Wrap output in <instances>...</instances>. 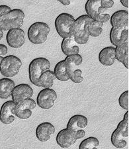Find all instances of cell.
I'll return each instance as SVG.
<instances>
[{
    "label": "cell",
    "mask_w": 129,
    "mask_h": 149,
    "mask_svg": "<svg viewBox=\"0 0 129 149\" xmlns=\"http://www.w3.org/2000/svg\"><path fill=\"white\" fill-rule=\"evenodd\" d=\"M93 19L86 15H82L76 19L72 27V36L79 45H85L90 37L88 25Z\"/></svg>",
    "instance_id": "6da1fadb"
},
{
    "label": "cell",
    "mask_w": 129,
    "mask_h": 149,
    "mask_svg": "<svg viewBox=\"0 0 129 149\" xmlns=\"http://www.w3.org/2000/svg\"><path fill=\"white\" fill-rule=\"evenodd\" d=\"M25 13L20 9H11L0 16V25L3 31L21 28L23 24Z\"/></svg>",
    "instance_id": "7a4b0ae2"
},
{
    "label": "cell",
    "mask_w": 129,
    "mask_h": 149,
    "mask_svg": "<svg viewBox=\"0 0 129 149\" xmlns=\"http://www.w3.org/2000/svg\"><path fill=\"white\" fill-rule=\"evenodd\" d=\"M50 32V27L47 23L37 21L33 23L27 31L28 38L35 45H40L46 41Z\"/></svg>",
    "instance_id": "3957f363"
},
{
    "label": "cell",
    "mask_w": 129,
    "mask_h": 149,
    "mask_svg": "<svg viewBox=\"0 0 129 149\" xmlns=\"http://www.w3.org/2000/svg\"><path fill=\"white\" fill-rule=\"evenodd\" d=\"M76 19L67 13L59 14L54 21V26L56 32L62 38L72 37V27Z\"/></svg>",
    "instance_id": "277c9868"
},
{
    "label": "cell",
    "mask_w": 129,
    "mask_h": 149,
    "mask_svg": "<svg viewBox=\"0 0 129 149\" xmlns=\"http://www.w3.org/2000/svg\"><path fill=\"white\" fill-rule=\"evenodd\" d=\"M51 62L46 58L39 57L32 60L28 66V77L30 81L37 86L41 74L50 69Z\"/></svg>",
    "instance_id": "5b68a950"
},
{
    "label": "cell",
    "mask_w": 129,
    "mask_h": 149,
    "mask_svg": "<svg viewBox=\"0 0 129 149\" xmlns=\"http://www.w3.org/2000/svg\"><path fill=\"white\" fill-rule=\"evenodd\" d=\"M22 66L21 59L14 55L5 56L0 63V72L6 78L15 76Z\"/></svg>",
    "instance_id": "8992f818"
},
{
    "label": "cell",
    "mask_w": 129,
    "mask_h": 149,
    "mask_svg": "<svg viewBox=\"0 0 129 149\" xmlns=\"http://www.w3.org/2000/svg\"><path fill=\"white\" fill-rule=\"evenodd\" d=\"M101 0H87L85 4V10L92 19L104 23L110 20L111 16L108 13H105L106 9L101 6Z\"/></svg>",
    "instance_id": "52a82bcc"
},
{
    "label": "cell",
    "mask_w": 129,
    "mask_h": 149,
    "mask_svg": "<svg viewBox=\"0 0 129 149\" xmlns=\"http://www.w3.org/2000/svg\"><path fill=\"white\" fill-rule=\"evenodd\" d=\"M85 134V132L83 129L74 131L66 128L57 134L56 143L62 148H68L74 145L78 139L83 138Z\"/></svg>",
    "instance_id": "ba28073f"
},
{
    "label": "cell",
    "mask_w": 129,
    "mask_h": 149,
    "mask_svg": "<svg viewBox=\"0 0 129 149\" xmlns=\"http://www.w3.org/2000/svg\"><path fill=\"white\" fill-rule=\"evenodd\" d=\"M56 98V92L54 90L44 88L37 95V105L43 109H49L54 106Z\"/></svg>",
    "instance_id": "9c48e42d"
},
{
    "label": "cell",
    "mask_w": 129,
    "mask_h": 149,
    "mask_svg": "<svg viewBox=\"0 0 129 149\" xmlns=\"http://www.w3.org/2000/svg\"><path fill=\"white\" fill-rule=\"evenodd\" d=\"M37 103L31 98L21 101L16 104L15 115L21 119H27L32 115L33 110L36 107Z\"/></svg>",
    "instance_id": "30bf717a"
},
{
    "label": "cell",
    "mask_w": 129,
    "mask_h": 149,
    "mask_svg": "<svg viewBox=\"0 0 129 149\" xmlns=\"http://www.w3.org/2000/svg\"><path fill=\"white\" fill-rule=\"evenodd\" d=\"M6 41L11 48H21L25 43V32L21 28L9 30L6 35Z\"/></svg>",
    "instance_id": "8fae6325"
},
{
    "label": "cell",
    "mask_w": 129,
    "mask_h": 149,
    "mask_svg": "<svg viewBox=\"0 0 129 149\" xmlns=\"http://www.w3.org/2000/svg\"><path fill=\"white\" fill-rule=\"evenodd\" d=\"M17 103L13 100L5 102L0 109V121L5 125L12 123L15 120Z\"/></svg>",
    "instance_id": "7c38bea8"
},
{
    "label": "cell",
    "mask_w": 129,
    "mask_h": 149,
    "mask_svg": "<svg viewBox=\"0 0 129 149\" xmlns=\"http://www.w3.org/2000/svg\"><path fill=\"white\" fill-rule=\"evenodd\" d=\"M33 95V88L27 84H21L15 86L11 93L12 100L16 103L28 98H31Z\"/></svg>",
    "instance_id": "4fadbf2b"
},
{
    "label": "cell",
    "mask_w": 129,
    "mask_h": 149,
    "mask_svg": "<svg viewBox=\"0 0 129 149\" xmlns=\"http://www.w3.org/2000/svg\"><path fill=\"white\" fill-rule=\"evenodd\" d=\"M74 70V66L65 60L58 62L54 67V72L56 78L62 81H66L70 80V76Z\"/></svg>",
    "instance_id": "5bb4252c"
},
{
    "label": "cell",
    "mask_w": 129,
    "mask_h": 149,
    "mask_svg": "<svg viewBox=\"0 0 129 149\" xmlns=\"http://www.w3.org/2000/svg\"><path fill=\"white\" fill-rule=\"evenodd\" d=\"M110 22L113 27L119 29H125L128 25V12L126 10H119L110 17Z\"/></svg>",
    "instance_id": "9a60e30c"
},
{
    "label": "cell",
    "mask_w": 129,
    "mask_h": 149,
    "mask_svg": "<svg viewBox=\"0 0 129 149\" xmlns=\"http://www.w3.org/2000/svg\"><path fill=\"white\" fill-rule=\"evenodd\" d=\"M55 127L49 122H43L36 129V136L40 142H46L54 133Z\"/></svg>",
    "instance_id": "2e32d148"
},
{
    "label": "cell",
    "mask_w": 129,
    "mask_h": 149,
    "mask_svg": "<svg viewBox=\"0 0 129 149\" xmlns=\"http://www.w3.org/2000/svg\"><path fill=\"white\" fill-rule=\"evenodd\" d=\"M98 59L102 65L105 66H112L116 60L115 47H107L99 52Z\"/></svg>",
    "instance_id": "e0dca14e"
},
{
    "label": "cell",
    "mask_w": 129,
    "mask_h": 149,
    "mask_svg": "<svg viewBox=\"0 0 129 149\" xmlns=\"http://www.w3.org/2000/svg\"><path fill=\"white\" fill-rule=\"evenodd\" d=\"M110 41L112 45L117 47L120 43L128 40V28L125 29H119L112 27L110 31L109 34Z\"/></svg>",
    "instance_id": "ac0fdd59"
},
{
    "label": "cell",
    "mask_w": 129,
    "mask_h": 149,
    "mask_svg": "<svg viewBox=\"0 0 129 149\" xmlns=\"http://www.w3.org/2000/svg\"><path fill=\"white\" fill-rule=\"evenodd\" d=\"M116 59L128 69V40L115 47Z\"/></svg>",
    "instance_id": "d6986e66"
},
{
    "label": "cell",
    "mask_w": 129,
    "mask_h": 149,
    "mask_svg": "<svg viewBox=\"0 0 129 149\" xmlns=\"http://www.w3.org/2000/svg\"><path fill=\"white\" fill-rule=\"evenodd\" d=\"M77 44L78 43L76 42L73 36L70 37L62 38V41L61 43L62 51L66 56L79 54L80 48H79Z\"/></svg>",
    "instance_id": "ffe728a7"
},
{
    "label": "cell",
    "mask_w": 129,
    "mask_h": 149,
    "mask_svg": "<svg viewBox=\"0 0 129 149\" xmlns=\"http://www.w3.org/2000/svg\"><path fill=\"white\" fill-rule=\"evenodd\" d=\"M88 120L84 115H75L69 119L66 128L71 131H78L85 128L87 125Z\"/></svg>",
    "instance_id": "44dd1931"
},
{
    "label": "cell",
    "mask_w": 129,
    "mask_h": 149,
    "mask_svg": "<svg viewBox=\"0 0 129 149\" xmlns=\"http://www.w3.org/2000/svg\"><path fill=\"white\" fill-rule=\"evenodd\" d=\"M15 84L9 78L0 79V99H8L11 95L12 92Z\"/></svg>",
    "instance_id": "7402d4cb"
},
{
    "label": "cell",
    "mask_w": 129,
    "mask_h": 149,
    "mask_svg": "<svg viewBox=\"0 0 129 149\" xmlns=\"http://www.w3.org/2000/svg\"><path fill=\"white\" fill-rule=\"evenodd\" d=\"M56 78L54 72L48 70L44 72L39 77L37 86L44 88H51Z\"/></svg>",
    "instance_id": "603a6c76"
},
{
    "label": "cell",
    "mask_w": 129,
    "mask_h": 149,
    "mask_svg": "<svg viewBox=\"0 0 129 149\" xmlns=\"http://www.w3.org/2000/svg\"><path fill=\"white\" fill-rule=\"evenodd\" d=\"M103 27V23L93 19L88 25L89 35L93 37H99L102 33Z\"/></svg>",
    "instance_id": "cb8c5ba5"
},
{
    "label": "cell",
    "mask_w": 129,
    "mask_h": 149,
    "mask_svg": "<svg viewBox=\"0 0 129 149\" xmlns=\"http://www.w3.org/2000/svg\"><path fill=\"white\" fill-rule=\"evenodd\" d=\"M111 141L112 145H113L114 147L119 148H123L124 147H125L126 146V144H127L126 139L124 138L123 136H122L121 134L118 133L117 129H115L111 134Z\"/></svg>",
    "instance_id": "d4e9b609"
},
{
    "label": "cell",
    "mask_w": 129,
    "mask_h": 149,
    "mask_svg": "<svg viewBox=\"0 0 129 149\" xmlns=\"http://www.w3.org/2000/svg\"><path fill=\"white\" fill-rule=\"evenodd\" d=\"M99 145V141L96 137L90 136L82 141L80 144L79 148L80 149H93L96 148Z\"/></svg>",
    "instance_id": "484cf974"
},
{
    "label": "cell",
    "mask_w": 129,
    "mask_h": 149,
    "mask_svg": "<svg viewBox=\"0 0 129 149\" xmlns=\"http://www.w3.org/2000/svg\"><path fill=\"white\" fill-rule=\"evenodd\" d=\"M64 60L66 62H68V63H70L74 67L76 66H80L82 63L83 61L82 56L80 54H71L69 55V56H66Z\"/></svg>",
    "instance_id": "4316f807"
},
{
    "label": "cell",
    "mask_w": 129,
    "mask_h": 149,
    "mask_svg": "<svg viewBox=\"0 0 129 149\" xmlns=\"http://www.w3.org/2000/svg\"><path fill=\"white\" fill-rule=\"evenodd\" d=\"M70 80L76 84H80L83 81L82 71L80 69L74 70L70 76Z\"/></svg>",
    "instance_id": "83f0119b"
},
{
    "label": "cell",
    "mask_w": 129,
    "mask_h": 149,
    "mask_svg": "<svg viewBox=\"0 0 129 149\" xmlns=\"http://www.w3.org/2000/svg\"><path fill=\"white\" fill-rule=\"evenodd\" d=\"M128 90L125 91L120 95L119 98V105L123 108V109L128 110Z\"/></svg>",
    "instance_id": "f1b7e54d"
},
{
    "label": "cell",
    "mask_w": 129,
    "mask_h": 149,
    "mask_svg": "<svg viewBox=\"0 0 129 149\" xmlns=\"http://www.w3.org/2000/svg\"><path fill=\"white\" fill-rule=\"evenodd\" d=\"M8 47L6 45L3 44H0V63L2 59L6 56V55L8 53Z\"/></svg>",
    "instance_id": "f546056e"
},
{
    "label": "cell",
    "mask_w": 129,
    "mask_h": 149,
    "mask_svg": "<svg viewBox=\"0 0 129 149\" xmlns=\"http://www.w3.org/2000/svg\"><path fill=\"white\" fill-rule=\"evenodd\" d=\"M11 9L9 6L6 5H2L0 6V16L3 15V14L8 13L9 11H11Z\"/></svg>",
    "instance_id": "4dcf8cb0"
},
{
    "label": "cell",
    "mask_w": 129,
    "mask_h": 149,
    "mask_svg": "<svg viewBox=\"0 0 129 149\" xmlns=\"http://www.w3.org/2000/svg\"><path fill=\"white\" fill-rule=\"evenodd\" d=\"M57 1H59L60 3H62L63 6H69L71 3V0H57Z\"/></svg>",
    "instance_id": "1f68e13d"
},
{
    "label": "cell",
    "mask_w": 129,
    "mask_h": 149,
    "mask_svg": "<svg viewBox=\"0 0 129 149\" xmlns=\"http://www.w3.org/2000/svg\"><path fill=\"white\" fill-rule=\"evenodd\" d=\"M122 6H123L125 8H128V0H120Z\"/></svg>",
    "instance_id": "d6a6232c"
},
{
    "label": "cell",
    "mask_w": 129,
    "mask_h": 149,
    "mask_svg": "<svg viewBox=\"0 0 129 149\" xmlns=\"http://www.w3.org/2000/svg\"><path fill=\"white\" fill-rule=\"evenodd\" d=\"M3 29H2L1 25H0V40H1V38H2V37H3Z\"/></svg>",
    "instance_id": "836d02e7"
}]
</instances>
